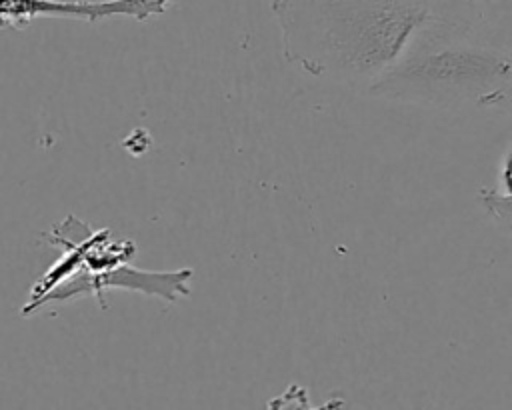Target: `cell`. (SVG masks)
Instances as JSON below:
<instances>
[{
    "instance_id": "cell-2",
    "label": "cell",
    "mask_w": 512,
    "mask_h": 410,
    "mask_svg": "<svg viewBox=\"0 0 512 410\" xmlns=\"http://www.w3.org/2000/svg\"><path fill=\"white\" fill-rule=\"evenodd\" d=\"M432 0H270L282 54L300 70L366 90L402 54Z\"/></svg>"
},
{
    "instance_id": "cell-6",
    "label": "cell",
    "mask_w": 512,
    "mask_h": 410,
    "mask_svg": "<svg viewBox=\"0 0 512 410\" xmlns=\"http://www.w3.org/2000/svg\"><path fill=\"white\" fill-rule=\"evenodd\" d=\"M504 194L512 196V144L506 148L500 164V188Z\"/></svg>"
},
{
    "instance_id": "cell-3",
    "label": "cell",
    "mask_w": 512,
    "mask_h": 410,
    "mask_svg": "<svg viewBox=\"0 0 512 410\" xmlns=\"http://www.w3.org/2000/svg\"><path fill=\"white\" fill-rule=\"evenodd\" d=\"M194 270L192 268H176V270H142L130 266V262L106 268V270H76L58 286H54L46 296H42L36 304L28 308H20V316L28 318L36 314L40 308L48 304H60L78 300L84 296H94L100 308H106L104 296L110 290H128L140 292L144 296H156L168 302H178L190 296V280Z\"/></svg>"
},
{
    "instance_id": "cell-4",
    "label": "cell",
    "mask_w": 512,
    "mask_h": 410,
    "mask_svg": "<svg viewBox=\"0 0 512 410\" xmlns=\"http://www.w3.org/2000/svg\"><path fill=\"white\" fill-rule=\"evenodd\" d=\"M174 0H0V30H24L38 18H66L96 24L128 16L138 22L162 16Z\"/></svg>"
},
{
    "instance_id": "cell-5",
    "label": "cell",
    "mask_w": 512,
    "mask_h": 410,
    "mask_svg": "<svg viewBox=\"0 0 512 410\" xmlns=\"http://www.w3.org/2000/svg\"><path fill=\"white\" fill-rule=\"evenodd\" d=\"M478 202L486 216L506 234L512 236V196L498 188H482L478 192Z\"/></svg>"
},
{
    "instance_id": "cell-1",
    "label": "cell",
    "mask_w": 512,
    "mask_h": 410,
    "mask_svg": "<svg viewBox=\"0 0 512 410\" xmlns=\"http://www.w3.org/2000/svg\"><path fill=\"white\" fill-rule=\"evenodd\" d=\"M366 96L422 108L512 106V0H432Z\"/></svg>"
}]
</instances>
